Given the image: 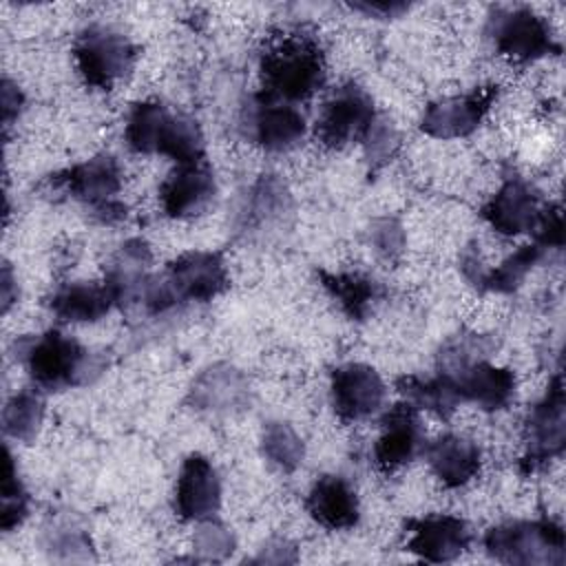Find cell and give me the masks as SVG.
Listing matches in <instances>:
<instances>
[{
  "mask_svg": "<svg viewBox=\"0 0 566 566\" xmlns=\"http://www.w3.org/2000/svg\"><path fill=\"white\" fill-rule=\"evenodd\" d=\"M332 405L340 420L354 422L376 413L385 400V382L363 363H347L332 371Z\"/></svg>",
  "mask_w": 566,
  "mask_h": 566,
  "instance_id": "obj_10",
  "label": "cell"
},
{
  "mask_svg": "<svg viewBox=\"0 0 566 566\" xmlns=\"http://www.w3.org/2000/svg\"><path fill=\"white\" fill-rule=\"evenodd\" d=\"M449 378H453L462 400H471L486 411L506 407L515 394L513 371L506 367H495L486 360H480Z\"/></svg>",
  "mask_w": 566,
  "mask_h": 566,
  "instance_id": "obj_22",
  "label": "cell"
},
{
  "mask_svg": "<svg viewBox=\"0 0 566 566\" xmlns=\"http://www.w3.org/2000/svg\"><path fill=\"white\" fill-rule=\"evenodd\" d=\"M192 542L203 559H223L234 548V537L230 535V531L210 517L201 520Z\"/></svg>",
  "mask_w": 566,
  "mask_h": 566,
  "instance_id": "obj_35",
  "label": "cell"
},
{
  "mask_svg": "<svg viewBox=\"0 0 566 566\" xmlns=\"http://www.w3.org/2000/svg\"><path fill=\"white\" fill-rule=\"evenodd\" d=\"M495 349V338L475 334V332H462L451 336L438 352V369L444 376H455L471 365L486 360L491 352Z\"/></svg>",
  "mask_w": 566,
  "mask_h": 566,
  "instance_id": "obj_29",
  "label": "cell"
},
{
  "mask_svg": "<svg viewBox=\"0 0 566 566\" xmlns=\"http://www.w3.org/2000/svg\"><path fill=\"white\" fill-rule=\"evenodd\" d=\"M292 210V199L285 184L276 175H263L245 201L243 210V232H263L281 223Z\"/></svg>",
  "mask_w": 566,
  "mask_h": 566,
  "instance_id": "obj_24",
  "label": "cell"
},
{
  "mask_svg": "<svg viewBox=\"0 0 566 566\" xmlns=\"http://www.w3.org/2000/svg\"><path fill=\"white\" fill-rule=\"evenodd\" d=\"M263 455L283 471H294L303 462V440L285 422H268L261 433Z\"/></svg>",
  "mask_w": 566,
  "mask_h": 566,
  "instance_id": "obj_32",
  "label": "cell"
},
{
  "mask_svg": "<svg viewBox=\"0 0 566 566\" xmlns=\"http://www.w3.org/2000/svg\"><path fill=\"white\" fill-rule=\"evenodd\" d=\"M18 360L27 365L38 387L51 391L88 382L91 374L99 371L93 356L60 329L18 340Z\"/></svg>",
  "mask_w": 566,
  "mask_h": 566,
  "instance_id": "obj_2",
  "label": "cell"
},
{
  "mask_svg": "<svg viewBox=\"0 0 566 566\" xmlns=\"http://www.w3.org/2000/svg\"><path fill=\"white\" fill-rule=\"evenodd\" d=\"M157 153L175 159L177 164H190V161L203 159V135L197 122L190 119L188 115L170 111Z\"/></svg>",
  "mask_w": 566,
  "mask_h": 566,
  "instance_id": "obj_28",
  "label": "cell"
},
{
  "mask_svg": "<svg viewBox=\"0 0 566 566\" xmlns=\"http://www.w3.org/2000/svg\"><path fill=\"white\" fill-rule=\"evenodd\" d=\"M2 506H0V528L2 531H13L15 526L22 524L29 511V497L18 480V471L11 458V451L4 449V460H2V489H0Z\"/></svg>",
  "mask_w": 566,
  "mask_h": 566,
  "instance_id": "obj_33",
  "label": "cell"
},
{
  "mask_svg": "<svg viewBox=\"0 0 566 566\" xmlns=\"http://www.w3.org/2000/svg\"><path fill=\"white\" fill-rule=\"evenodd\" d=\"M150 248L144 239L126 241L113 256L106 270V285L115 298V305L133 307L139 305L144 287L150 279Z\"/></svg>",
  "mask_w": 566,
  "mask_h": 566,
  "instance_id": "obj_19",
  "label": "cell"
},
{
  "mask_svg": "<svg viewBox=\"0 0 566 566\" xmlns=\"http://www.w3.org/2000/svg\"><path fill=\"white\" fill-rule=\"evenodd\" d=\"M49 546L55 548V551H64L66 553L64 559H77L75 551L91 553L88 537L82 531H75V528H60V531H55Z\"/></svg>",
  "mask_w": 566,
  "mask_h": 566,
  "instance_id": "obj_38",
  "label": "cell"
},
{
  "mask_svg": "<svg viewBox=\"0 0 566 566\" xmlns=\"http://www.w3.org/2000/svg\"><path fill=\"white\" fill-rule=\"evenodd\" d=\"M214 195V175L203 159L177 164V168L164 179L159 188L161 208L172 219L201 214L212 203Z\"/></svg>",
  "mask_w": 566,
  "mask_h": 566,
  "instance_id": "obj_11",
  "label": "cell"
},
{
  "mask_svg": "<svg viewBox=\"0 0 566 566\" xmlns=\"http://www.w3.org/2000/svg\"><path fill=\"white\" fill-rule=\"evenodd\" d=\"M55 184L93 210L115 201L122 188V168L113 155H95L55 177Z\"/></svg>",
  "mask_w": 566,
  "mask_h": 566,
  "instance_id": "obj_17",
  "label": "cell"
},
{
  "mask_svg": "<svg viewBox=\"0 0 566 566\" xmlns=\"http://www.w3.org/2000/svg\"><path fill=\"white\" fill-rule=\"evenodd\" d=\"M115 305V298L106 283H86L75 281L60 285L49 296V310L66 323H93L102 318L111 307Z\"/></svg>",
  "mask_w": 566,
  "mask_h": 566,
  "instance_id": "obj_23",
  "label": "cell"
},
{
  "mask_svg": "<svg viewBox=\"0 0 566 566\" xmlns=\"http://www.w3.org/2000/svg\"><path fill=\"white\" fill-rule=\"evenodd\" d=\"M310 515L325 528H352L358 522V497L340 475H321L307 495Z\"/></svg>",
  "mask_w": 566,
  "mask_h": 566,
  "instance_id": "obj_21",
  "label": "cell"
},
{
  "mask_svg": "<svg viewBox=\"0 0 566 566\" xmlns=\"http://www.w3.org/2000/svg\"><path fill=\"white\" fill-rule=\"evenodd\" d=\"M539 195L520 177H511L484 203V221L500 234L513 237L531 232L539 217Z\"/></svg>",
  "mask_w": 566,
  "mask_h": 566,
  "instance_id": "obj_15",
  "label": "cell"
},
{
  "mask_svg": "<svg viewBox=\"0 0 566 566\" xmlns=\"http://www.w3.org/2000/svg\"><path fill=\"white\" fill-rule=\"evenodd\" d=\"M22 104H24L22 93L18 91V86L11 80L4 77L2 80V124H4V128H9L11 122L20 115Z\"/></svg>",
  "mask_w": 566,
  "mask_h": 566,
  "instance_id": "obj_40",
  "label": "cell"
},
{
  "mask_svg": "<svg viewBox=\"0 0 566 566\" xmlns=\"http://www.w3.org/2000/svg\"><path fill=\"white\" fill-rule=\"evenodd\" d=\"M190 405L208 413H234L250 402L248 378L232 365H212L192 382Z\"/></svg>",
  "mask_w": 566,
  "mask_h": 566,
  "instance_id": "obj_18",
  "label": "cell"
},
{
  "mask_svg": "<svg viewBox=\"0 0 566 566\" xmlns=\"http://www.w3.org/2000/svg\"><path fill=\"white\" fill-rule=\"evenodd\" d=\"M374 119L376 113L369 93L347 82L325 99L316 122V137L327 148H343L354 139H363Z\"/></svg>",
  "mask_w": 566,
  "mask_h": 566,
  "instance_id": "obj_7",
  "label": "cell"
},
{
  "mask_svg": "<svg viewBox=\"0 0 566 566\" xmlns=\"http://www.w3.org/2000/svg\"><path fill=\"white\" fill-rule=\"evenodd\" d=\"M352 9L363 11L365 15H376V18H398L409 9V4L398 0H365V2H352Z\"/></svg>",
  "mask_w": 566,
  "mask_h": 566,
  "instance_id": "obj_39",
  "label": "cell"
},
{
  "mask_svg": "<svg viewBox=\"0 0 566 566\" xmlns=\"http://www.w3.org/2000/svg\"><path fill=\"white\" fill-rule=\"evenodd\" d=\"M321 279V285L325 292L338 303V307L352 318V321H363L369 312L371 305L380 298L382 290L380 285L358 272H345V274H329L325 270L316 272Z\"/></svg>",
  "mask_w": 566,
  "mask_h": 566,
  "instance_id": "obj_25",
  "label": "cell"
},
{
  "mask_svg": "<svg viewBox=\"0 0 566 566\" xmlns=\"http://www.w3.org/2000/svg\"><path fill=\"white\" fill-rule=\"evenodd\" d=\"M486 35L504 57L520 64L544 55H557L562 51V46L553 40L548 24L524 7L495 9L489 15Z\"/></svg>",
  "mask_w": 566,
  "mask_h": 566,
  "instance_id": "obj_5",
  "label": "cell"
},
{
  "mask_svg": "<svg viewBox=\"0 0 566 566\" xmlns=\"http://www.w3.org/2000/svg\"><path fill=\"white\" fill-rule=\"evenodd\" d=\"M497 97V86H480L471 93L464 95H453L444 97L438 102H431L424 108L420 128L440 139H451V137H464L473 133L491 104Z\"/></svg>",
  "mask_w": 566,
  "mask_h": 566,
  "instance_id": "obj_9",
  "label": "cell"
},
{
  "mask_svg": "<svg viewBox=\"0 0 566 566\" xmlns=\"http://www.w3.org/2000/svg\"><path fill=\"white\" fill-rule=\"evenodd\" d=\"M168 106L161 102L148 99V102H137L126 122V142L133 153H157L164 126L168 122Z\"/></svg>",
  "mask_w": 566,
  "mask_h": 566,
  "instance_id": "obj_27",
  "label": "cell"
},
{
  "mask_svg": "<svg viewBox=\"0 0 566 566\" xmlns=\"http://www.w3.org/2000/svg\"><path fill=\"white\" fill-rule=\"evenodd\" d=\"M363 142H365L367 161L371 164L374 170L380 168V166H385V164L394 157V153L398 150V144H400L394 124L387 122V119H382V117H376V119L371 122V126L367 128Z\"/></svg>",
  "mask_w": 566,
  "mask_h": 566,
  "instance_id": "obj_34",
  "label": "cell"
},
{
  "mask_svg": "<svg viewBox=\"0 0 566 566\" xmlns=\"http://www.w3.org/2000/svg\"><path fill=\"white\" fill-rule=\"evenodd\" d=\"M241 128L245 137L261 148L283 153L294 148L303 139L305 117L287 102L270 97L261 91L245 104L241 115Z\"/></svg>",
  "mask_w": 566,
  "mask_h": 566,
  "instance_id": "obj_8",
  "label": "cell"
},
{
  "mask_svg": "<svg viewBox=\"0 0 566 566\" xmlns=\"http://www.w3.org/2000/svg\"><path fill=\"white\" fill-rule=\"evenodd\" d=\"M221 504V482L208 458L192 453L184 460L177 489L175 511L184 520H208Z\"/></svg>",
  "mask_w": 566,
  "mask_h": 566,
  "instance_id": "obj_14",
  "label": "cell"
},
{
  "mask_svg": "<svg viewBox=\"0 0 566 566\" xmlns=\"http://www.w3.org/2000/svg\"><path fill=\"white\" fill-rule=\"evenodd\" d=\"M396 389L400 391L405 402L413 405L416 409H427L440 418H449L462 402L453 378L444 374H438L436 378L400 376L396 380Z\"/></svg>",
  "mask_w": 566,
  "mask_h": 566,
  "instance_id": "obj_26",
  "label": "cell"
},
{
  "mask_svg": "<svg viewBox=\"0 0 566 566\" xmlns=\"http://www.w3.org/2000/svg\"><path fill=\"white\" fill-rule=\"evenodd\" d=\"M369 241L382 259H387V261L398 259L402 254V248H405L402 226L391 217L376 219L369 228Z\"/></svg>",
  "mask_w": 566,
  "mask_h": 566,
  "instance_id": "obj_36",
  "label": "cell"
},
{
  "mask_svg": "<svg viewBox=\"0 0 566 566\" xmlns=\"http://www.w3.org/2000/svg\"><path fill=\"white\" fill-rule=\"evenodd\" d=\"M166 279L179 301H212L228 287V270L214 252H186L175 259Z\"/></svg>",
  "mask_w": 566,
  "mask_h": 566,
  "instance_id": "obj_12",
  "label": "cell"
},
{
  "mask_svg": "<svg viewBox=\"0 0 566 566\" xmlns=\"http://www.w3.org/2000/svg\"><path fill=\"white\" fill-rule=\"evenodd\" d=\"M44 418V400L38 391L22 389L9 398L2 411V429L9 438L29 442L40 431Z\"/></svg>",
  "mask_w": 566,
  "mask_h": 566,
  "instance_id": "obj_30",
  "label": "cell"
},
{
  "mask_svg": "<svg viewBox=\"0 0 566 566\" xmlns=\"http://www.w3.org/2000/svg\"><path fill=\"white\" fill-rule=\"evenodd\" d=\"M380 438L374 444L376 464L382 471H394L411 462L422 449V427L418 409L409 402L394 405L380 420Z\"/></svg>",
  "mask_w": 566,
  "mask_h": 566,
  "instance_id": "obj_13",
  "label": "cell"
},
{
  "mask_svg": "<svg viewBox=\"0 0 566 566\" xmlns=\"http://www.w3.org/2000/svg\"><path fill=\"white\" fill-rule=\"evenodd\" d=\"M544 250L539 243H528V245H520L511 256H506L495 270L484 274L482 287L480 290H489V292H500V294H509L515 292L522 281L526 279V274L535 268V263L544 256Z\"/></svg>",
  "mask_w": 566,
  "mask_h": 566,
  "instance_id": "obj_31",
  "label": "cell"
},
{
  "mask_svg": "<svg viewBox=\"0 0 566 566\" xmlns=\"http://www.w3.org/2000/svg\"><path fill=\"white\" fill-rule=\"evenodd\" d=\"M407 528L411 533L407 548L433 564L455 559L471 542L469 524L451 515L409 520Z\"/></svg>",
  "mask_w": 566,
  "mask_h": 566,
  "instance_id": "obj_16",
  "label": "cell"
},
{
  "mask_svg": "<svg viewBox=\"0 0 566 566\" xmlns=\"http://www.w3.org/2000/svg\"><path fill=\"white\" fill-rule=\"evenodd\" d=\"M524 455L522 471L533 473L544 462L562 453L566 444V413H564V385L557 374L544 398L531 409L524 424Z\"/></svg>",
  "mask_w": 566,
  "mask_h": 566,
  "instance_id": "obj_6",
  "label": "cell"
},
{
  "mask_svg": "<svg viewBox=\"0 0 566 566\" xmlns=\"http://www.w3.org/2000/svg\"><path fill=\"white\" fill-rule=\"evenodd\" d=\"M11 303H13V274H11L9 263H4V268H2V312H7Z\"/></svg>",
  "mask_w": 566,
  "mask_h": 566,
  "instance_id": "obj_41",
  "label": "cell"
},
{
  "mask_svg": "<svg viewBox=\"0 0 566 566\" xmlns=\"http://www.w3.org/2000/svg\"><path fill=\"white\" fill-rule=\"evenodd\" d=\"M263 93L281 102L307 99L325 82V60L312 35L285 33L261 55Z\"/></svg>",
  "mask_w": 566,
  "mask_h": 566,
  "instance_id": "obj_1",
  "label": "cell"
},
{
  "mask_svg": "<svg viewBox=\"0 0 566 566\" xmlns=\"http://www.w3.org/2000/svg\"><path fill=\"white\" fill-rule=\"evenodd\" d=\"M73 55L88 86L111 88L133 69L135 46L122 31L93 24L75 38Z\"/></svg>",
  "mask_w": 566,
  "mask_h": 566,
  "instance_id": "obj_4",
  "label": "cell"
},
{
  "mask_svg": "<svg viewBox=\"0 0 566 566\" xmlns=\"http://www.w3.org/2000/svg\"><path fill=\"white\" fill-rule=\"evenodd\" d=\"M424 453L436 478L451 489L467 484L480 471V447L467 436L444 433L436 438Z\"/></svg>",
  "mask_w": 566,
  "mask_h": 566,
  "instance_id": "obj_20",
  "label": "cell"
},
{
  "mask_svg": "<svg viewBox=\"0 0 566 566\" xmlns=\"http://www.w3.org/2000/svg\"><path fill=\"white\" fill-rule=\"evenodd\" d=\"M486 553L502 564L548 566L564 564L566 537L559 524L551 520L506 522L484 535Z\"/></svg>",
  "mask_w": 566,
  "mask_h": 566,
  "instance_id": "obj_3",
  "label": "cell"
},
{
  "mask_svg": "<svg viewBox=\"0 0 566 566\" xmlns=\"http://www.w3.org/2000/svg\"><path fill=\"white\" fill-rule=\"evenodd\" d=\"M535 243L542 248H562L564 245V214L557 203H551L539 210L537 223L533 228Z\"/></svg>",
  "mask_w": 566,
  "mask_h": 566,
  "instance_id": "obj_37",
  "label": "cell"
}]
</instances>
